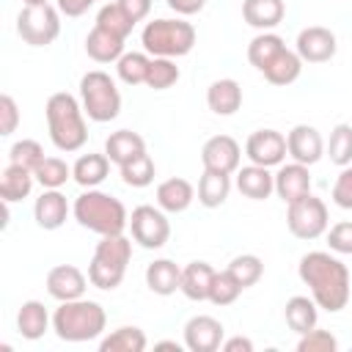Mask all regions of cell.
<instances>
[{
    "label": "cell",
    "instance_id": "obj_1",
    "mask_svg": "<svg viewBox=\"0 0 352 352\" xmlns=\"http://www.w3.org/2000/svg\"><path fill=\"white\" fill-rule=\"evenodd\" d=\"M300 280L311 289V297L319 308L327 314H338L349 302V270L346 264L327 253V250H311L297 264Z\"/></svg>",
    "mask_w": 352,
    "mask_h": 352
},
{
    "label": "cell",
    "instance_id": "obj_2",
    "mask_svg": "<svg viewBox=\"0 0 352 352\" xmlns=\"http://www.w3.org/2000/svg\"><path fill=\"white\" fill-rule=\"evenodd\" d=\"M44 116H47V129H50V140L55 143L58 151H80L88 140V126H85V110L82 104L66 94L58 91L47 99L44 104Z\"/></svg>",
    "mask_w": 352,
    "mask_h": 352
},
{
    "label": "cell",
    "instance_id": "obj_3",
    "mask_svg": "<svg viewBox=\"0 0 352 352\" xmlns=\"http://www.w3.org/2000/svg\"><path fill=\"white\" fill-rule=\"evenodd\" d=\"M72 214H74V220L82 228H88V231H94L99 236L124 234L129 228V212H126V206L116 195L102 192L96 187H91V190H85L82 195L74 198Z\"/></svg>",
    "mask_w": 352,
    "mask_h": 352
},
{
    "label": "cell",
    "instance_id": "obj_4",
    "mask_svg": "<svg viewBox=\"0 0 352 352\" xmlns=\"http://www.w3.org/2000/svg\"><path fill=\"white\" fill-rule=\"evenodd\" d=\"M107 327V314L96 300H69L60 302L52 314V330L60 341L69 344H82V341H94L104 333Z\"/></svg>",
    "mask_w": 352,
    "mask_h": 352
},
{
    "label": "cell",
    "instance_id": "obj_5",
    "mask_svg": "<svg viewBox=\"0 0 352 352\" xmlns=\"http://www.w3.org/2000/svg\"><path fill=\"white\" fill-rule=\"evenodd\" d=\"M132 258V239H126L124 234H107L96 242L94 248V258L88 264V280L91 286L102 289V292H113L121 286L124 275H126V264Z\"/></svg>",
    "mask_w": 352,
    "mask_h": 352
},
{
    "label": "cell",
    "instance_id": "obj_6",
    "mask_svg": "<svg viewBox=\"0 0 352 352\" xmlns=\"http://www.w3.org/2000/svg\"><path fill=\"white\" fill-rule=\"evenodd\" d=\"M143 50L151 58H182L195 47V28L187 19H151L140 33Z\"/></svg>",
    "mask_w": 352,
    "mask_h": 352
},
{
    "label": "cell",
    "instance_id": "obj_7",
    "mask_svg": "<svg viewBox=\"0 0 352 352\" xmlns=\"http://www.w3.org/2000/svg\"><path fill=\"white\" fill-rule=\"evenodd\" d=\"M80 104L85 110V116L96 124L113 121L121 113V94L116 88V80L102 72V69H91L80 77Z\"/></svg>",
    "mask_w": 352,
    "mask_h": 352
},
{
    "label": "cell",
    "instance_id": "obj_8",
    "mask_svg": "<svg viewBox=\"0 0 352 352\" xmlns=\"http://www.w3.org/2000/svg\"><path fill=\"white\" fill-rule=\"evenodd\" d=\"M16 33L30 47H50L60 36V11L52 3L22 6L16 14Z\"/></svg>",
    "mask_w": 352,
    "mask_h": 352
},
{
    "label": "cell",
    "instance_id": "obj_9",
    "mask_svg": "<svg viewBox=\"0 0 352 352\" xmlns=\"http://www.w3.org/2000/svg\"><path fill=\"white\" fill-rule=\"evenodd\" d=\"M286 226L292 231V236L297 239H319L322 234H327L330 226V214L322 198H316L314 192L286 204Z\"/></svg>",
    "mask_w": 352,
    "mask_h": 352
},
{
    "label": "cell",
    "instance_id": "obj_10",
    "mask_svg": "<svg viewBox=\"0 0 352 352\" xmlns=\"http://www.w3.org/2000/svg\"><path fill=\"white\" fill-rule=\"evenodd\" d=\"M129 231H132V239L140 248L160 250L170 236V223H168V217H165V212L160 206L140 204L129 214Z\"/></svg>",
    "mask_w": 352,
    "mask_h": 352
},
{
    "label": "cell",
    "instance_id": "obj_11",
    "mask_svg": "<svg viewBox=\"0 0 352 352\" xmlns=\"http://www.w3.org/2000/svg\"><path fill=\"white\" fill-rule=\"evenodd\" d=\"M336 50H338L336 33L322 25L302 28L294 41V52L302 58V63H327L336 55Z\"/></svg>",
    "mask_w": 352,
    "mask_h": 352
},
{
    "label": "cell",
    "instance_id": "obj_12",
    "mask_svg": "<svg viewBox=\"0 0 352 352\" xmlns=\"http://www.w3.org/2000/svg\"><path fill=\"white\" fill-rule=\"evenodd\" d=\"M289 154L286 148V138L278 129H256L250 132L248 143H245V157L253 165H264V168H275L283 162V157Z\"/></svg>",
    "mask_w": 352,
    "mask_h": 352
},
{
    "label": "cell",
    "instance_id": "obj_13",
    "mask_svg": "<svg viewBox=\"0 0 352 352\" xmlns=\"http://www.w3.org/2000/svg\"><path fill=\"white\" fill-rule=\"evenodd\" d=\"M201 162L204 170H217V173H236L242 162V146L231 135H214L204 143L201 148Z\"/></svg>",
    "mask_w": 352,
    "mask_h": 352
},
{
    "label": "cell",
    "instance_id": "obj_14",
    "mask_svg": "<svg viewBox=\"0 0 352 352\" xmlns=\"http://www.w3.org/2000/svg\"><path fill=\"white\" fill-rule=\"evenodd\" d=\"M223 336H226V327L220 324V319L209 314H198L184 324V346L190 352H217L223 344Z\"/></svg>",
    "mask_w": 352,
    "mask_h": 352
},
{
    "label": "cell",
    "instance_id": "obj_15",
    "mask_svg": "<svg viewBox=\"0 0 352 352\" xmlns=\"http://www.w3.org/2000/svg\"><path fill=\"white\" fill-rule=\"evenodd\" d=\"M286 148L294 162H302L308 168L324 157V140H322L319 129L311 124H294L286 135Z\"/></svg>",
    "mask_w": 352,
    "mask_h": 352
},
{
    "label": "cell",
    "instance_id": "obj_16",
    "mask_svg": "<svg viewBox=\"0 0 352 352\" xmlns=\"http://www.w3.org/2000/svg\"><path fill=\"white\" fill-rule=\"evenodd\" d=\"M47 292L50 297H55L58 302H69V300H80L85 297L88 289V278L74 267V264H58L47 272Z\"/></svg>",
    "mask_w": 352,
    "mask_h": 352
},
{
    "label": "cell",
    "instance_id": "obj_17",
    "mask_svg": "<svg viewBox=\"0 0 352 352\" xmlns=\"http://www.w3.org/2000/svg\"><path fill=\"white\" fill-rule=\"evenodd\" d=\"M275 192L283 204H292L311 192V170L302 162H280L275 173Z\"/></svg>",
    "mask_w": 352,
    "mask_h": 352
},
{
    "label": "cell",
    "instance_id": "obj_18",
    "mask_svg": "<svg viewBox=\"0 0 352 352\" xmlns=\"http://www.w3.org/2000/svg\"><path fill=\"white\" fill-rule=\"evenodd\" d=\"M33 217H36V226L44 228V231H55L66 223L69 217V201L60 190H44L36 204H33Z\"/></svg>",
    "mask_w": 352,
    "mask_h": 352
},
{
    "label": "cell",
    "instance_id": "obj_19",
    "mask_svg": "<svg viewBox=\"0 0 352 352\" xmlns=\"http://www.w3.org/2000/svg\"><path fill=\"white\" fill-rule=\"evenodd\" d=\"M236 190L250 201H267L275 192V173L264 165H245L236 170Z\"/></svg>",
    "mask_w": 352,
    "mask_h": 352
},
{
    "label": "cell",
    "instance_id": "obj_20",
    "mask_svg": "<svg viewBox=\"0 0 352 352\" xmlns=\"http://www.w3.org/2000/svg\"><path fill=\"white\" fill-rule=\"evenodd\" d=\"M214 272H217V270H214L209 261H190L187 267H182V286H179V292H182L187 300H192V302L209 300Z\"/></svg>",
    "mask_w": 352,
    "mask_h": 352
},
{
    "label": "cell",
    "instance_id": "obj_21",
    "mask_svg": "<svg viewBox=\"0 0 352 352\" xmlns=\"http://www.w3.org/2000/svg\"><path fill=\"white\" fill-rule=\"evenodd\" d=\"M206 104L214 116H234L242 107V85L231 77H220L206 88Z\"/></svg>",
    "mask_w": 352,
    "mask_h": 352
},
{
    "label": "cell",
    "instance_id": "obj_22",
    "mask_svg": "<svg viewBox=\"0 0 352 352\" xmlns=\"http://www.w3.org/2000/svg\"><path fill=\"white\" fill-rule=\"evenodd\" d=\"M192 201H195V187L187 179H182V176H173V179H165V182L157 184V206L162 212L179 214Z\"/></svg>",
    "mask_w": 352,
    "mask_h": 352
},
{
    "label": "cell",
    "instance_id": "obj_23",
    "mask_svg": "<svg viewBox=\"0 0 352 352\" xmlns=\"http://www.w3.org/2000/svg\"><path fill=\"white\" fill-rule=\"evenodd\" d=\"M286 3L283 0H245L242 19L256 30H272L283 22Z\"/></svg>",
    "mask_w": 352,
    "mask_h": 352
},
{
    "label": "cell",
    "instance_id": "obj_24",
    "mask_svg": "<svg viewBox=\"0 0 352 352\" xmlns=\"http://www.w3.org/2000/svg\"><path fill=\"white\" fill-rule=\"evenodd\" d=\"M124 41L121 36H113L110 30L94 25V30L85 36V52L96 63H116L124 55Z\"/></svg>",
    "mask_w": 352,
    "mask_h": 352
},
{
    "label": "cell",
    "instance_id": "obj_25",
    "mask_svg": "<svg viewBox=\"0 0 352 352\" xmlns=\"http://www.w3.org/2000/svg\"><path fill=\"white\" fill-rule=\"evenodd\" d=\"M50 324H52V316L47 314L44 302H38V300H25V302L19 305V311H16V330H19L22 338L38 341V338L50 330Z\"/></svg>",
    "mask_w": 352,
    "mask_h": 352
},
{
    "label": "cell",
    "instance_id": "obj_26",
    "mask_svg": "<svg viewBox=\"0 0 352 352\" xmlns=\"http://www.w3.org/2000/svg\"><path fill=\"white\" fill-rule=\"evenodd\" d=\"M104 154L110 157V162H116L121 168V165L132 162L135 157L146 154V140L132 129H118L104 140Z\"/></svg>",
    "mask_w": 352,
    "mask_h": 352
},
{
    "label": "cell",
    "instance_id": "obj_27",
    "mask_svg": "<svg viewBox=\"0 0 352 352\" xmlns=\"http://www.w3.org/2000/svg\"><path fill=\"white\" fill-rule=\"evenodd\" d=\"M146 286L160 294V297H168L173 292H179L182 286V267L170 258H157L146 267Z\"/></svg>",
    "mask_w": 352,
    "mask_h": 352
},
{
    "label": "cell",
    "instance_id": "obj_28",
    "mask_svg": "<svg viewBox=\"0 0 352 352\" xmlns=\"http://www.w3.org/2000/svg\"><path fill=\"white\" fill-rule=\"evenodd\" d=\"M107 173H110V157H107V154H94V151H88V154H80L77 162L72 165V179H74L80 187H85V190L99 187V184L107 179Z\"/></svg>",
    "mask_w": 352,
    "mask_h": 352
},
{
    "label": "cell",
    "instance_id": "obj_29",
    "mask_svg": "<svg viewBox=\"0 0 352 352\" xmlns=\"http://www.w3.org/2000/svg\"><path fill=\"white\" fill-rule=\"evenodd\" d=\"M283 316H286V324H289L297 336H302V333H308V330L316 327V322H319V305H316L314 297L294 294V297L286 300Z\"/></svg>",
    "mask_w": 352,
    "mask_h": 352
},
{
    "label": "cell",
    "instance_id": "obj_30",
    "mask_svg": "<svg viewBox=\"0 0 352 352\" xmlns=\"http://www.w3.org/2000/svg\"><path fill=\"white\" fill-rule=\"evenodd\" d=\"M33 182H36L33 170H28V168H22V165L8 162V165H6V170L0 173V198H3L6 204L25 201V198L30 195V190H33Z\"/></svg>",
    "mask_w": 352,
    "mask_h": 352
},
{
    "label": "cell",
    "instance_id": "obj_31",
    "mask_svg": "<svg viewBox=\"0 0 352 352\" xmlns=\"http://www.w3.org/2000/svg\"><path fill=\"white\" fill-rule=\"evenodd\" d=\"M198 204L206 209H217L226 204L228 192H231V176L228 173H217V170H204L198 179Z\"/></svg>",
    "mask_w": 352,
    "mask_h": 352
},
{
    "label": "cell",
    "instance_id": "obj_32",
    "mask_svg": "<svg viewBox=\"0 0 352 352\" xmlns=\"http://www.w3.org/2000/svg\"><path fill=\"white\" fill-rule=\"evenodd\" d=\"M264 74V80L267 82H272V85H292L300 74H302V58L294 52V50H280L275 58H272V63L261 72Z\"/></svg>",
    "mask_w": 352,
    "mask_h": 352
},
{
    "label": "cell",
    "instance_id": "obj_33",
    "mask_svg": "<svg viewBox=\"0 0 352 352\" xmlns=\"http://www.w3.org/2000/svg\"><path fill=\"white\" fill-rule=\"evenodd\" d=\"M280 50H286V41L278 33H272V30H261L248 44V60H250V66H256L258 72H264Z\"/></svg>",
    "mask_w": 352,
    "mask_h": 352
},
{
    "label": "cell",
    "instance_id": "obj_34",
    "mask_svg": "<svg viewBox=\"0 0 352 352\" xmlns=\"http://www.w3.org/2000/svg\"><path fill=\"white\" fill-rule=\"evenodd\" d=\"M146 344L148 341H146V333L140 327L124 324L99 341V352H143Z\"/></svg>",
    "mask_w": 352,
    "mask_h": 352
},
{
    "label": "cell",
    "instance_id": "obj_35",
    "mask_svg": "<svg viewBox=\"0 0 352 352\" xmlns=\"http://www.w3.org/2000/svg\"><path fill=\"white\" fill-rule=\"evenodd\" d=\"M148 66H151V58H148L146 52H124V55L116 60L118 80L126 82V85H146Z\"/></svg>",
    "mask_w": 352,
    "mask_h": 352
},
{
    "label": "cell",
    "instance_id": "obj_36",
    "mask_svg": "<svg viewBox=\"0 0 352 352\" xmlns=\"http://www.w3.org/2000/svg\"><path fill=\"white\" fill-rule=\"evenodd\" d=\"M324 151H327V157H330L333 165L346 168L352 162V124H336L330 129V138H327Z\"/></svg>",
    "mask_w": 352,
    "mask_h": 352
},
{
    "label": "cell",
    "instance_id": "obj_37",
    "mask_svg": "<svg viewBox=\"0 0 352 352\" xmlns=\"http://www.w3.org/2000/svg\"><path fill=\"white\" fill-rule=\"evenodd\" d=\"M33 176L44 190H60L72 179V165H66V160L60 157H44Z\"/></svg>",
    "mask_w": 352,
    "mask_h": 352
},
{
    "label": "cell",
    "instance_id": "obj_38",
    "mask_svg": "<svg viewBox=\"0 0 352 352\" xmlns=\"http://www.w3.org/2000/svg\"><path fill=\"white\" fill-rule=\"evenodd\" d=\"M226 270L239 280L242 289H250V286H256V283L261 280V275H264V261H261L256 253H242V256H234Z\"/></svg>",
    "mask_w": 352,
    "mask_h": 352
},
{
    "label": "cell",
    "instance_id": "obj_39",
    "mask_svg": "<svg viewBox=\"0 0 352 352\" xmlns=\"http://www.w3.org/2000/svg\"><path fill=\"white\" fill-rule=\"evenodd\" d=\"M118 170H121V182H124L126 187H148V184L154 182V176H157L154 160H151L148 154H140V157H135L132 162L121 165Z\"/></svg>",
    "mask_w": 352,
    "mask_h": 352
},
{
    "label": "cell",
    "instance_id": "obj_40",
    "mask_svg": "<svg viewBox=\"0 0 352 352\" xmlns=\"http://www.w3.org/2000/svg\"><path fill=\"white\" fill-rule=\"evenodd\" d=\"M96 25L104 28V30H110L113 36H121V38H126V36L132 33V28H135V22L126 16V11H124L118 3L102 6L99 14H96Z\"/></svg>",
    "mask_w": 352,
    "mask_h": 352
},
{
    "label": "cell",
    "instance_id": "obj_41",
    "mask_svg": "<svg viewBox=\"0 0 352 352\" xmlns=\"http://www.w3.org/2000/svg\"><path fill=\"white\" fill-rule=\"evenodd\" d=\"M179 77H182V72H179V66H176L173 58H151L146 85L154 88V91H165L170 85H176Z\"/></svg>",
    "mask_w": 352,
    "mask_h": 352
},
{
    "label": "cell",
    "instance_id": "obj_42",
    "mask_svg": "<svg viewBox=\"0 0 352 352\" xmlns=\"http://www.w3.org/2000/svg\"><path fill=\"white\" fill-rule=\"evenodd\" d=\"M41 160H44V148H41V143L33 140V138H22V140H16V143L8 148V162L22 165V168H28V170H36V168L41 165Z\"/></svg>",
    "mask_w": 352,
    "mask_h": 352
},
{
    "label": "cell",
    "instance_id": "obj_43",
    "mask_svg": "<svg viewBox=\"0 0 352 352\" xmlns=\"http://www.w3.org/2000/svg\"><path fill=\"white\" fill-rule=\"evenodd\" d=\"M242 292H245V289L239 286V280H236L228 270H223V272H214L212 292H209V302H214V305H231V302H236V297H239Z\"/></svg>",
    "mask_w": 352,
    "mask_h": 352
},
{
    "label": "cell",
    "instance_id": "obj_44",
    "mask_svg": "<svg viewBox=\"0 0 352 352\" xmlns=\"http://www.w3.org/2000/svg\"><path fill=\"white\" fill-rule=\"evenodd\" d=\"M338 349V341L330 330H308L300 336L297 341V352H336Z\"/></svg>",
    "mask_w": 352,
    "mask_h": 352
},
{
    "label": "cell",
    "instance_id": "obj_45",
    "mask_svg": "<svg viewBox=\"0 0 352 352\" xmlns=\"http://www.w3.org/2000/svg\"><path fill=\"white\" fill-rule=\"evenodd\" d=\"M327 248L341 256H352V220H341L327 228Z\"/></svg>",
    "mask_w": 352,
    "mask_h": 352
},
{
    "label": "cell",
    "instance_id": "obj_46",
    "mask_svg": "<svg viewBox=\"0 0 352 352\" xmlns=\"http://www.w3.org/2000/svg\"><path fill=\"white\" fill-rule=\"evenodd\" d=\"M333 204L341 206V209H352V162L346 168H341L336 184H333V192H330Z\"/></svg>",
    "mask_w": 352,
    "mask_h": 352
},
{
    "label": "cell",
    "instance_id": "obj_47",
    "mask_svg": "<svg viewBox=\"0 0 352 352\" xmlns=\"http://www.w3.org/2000/svg\"><path fill=\"white\" fill-rule=\"evenodd\" d=\"M16 126H19V107L11 94H3L0 96V135L8 138L11 132H16Z\"/></svg>",
    "mask_w": 352,
    "mask_h": 352
},
{
    "label": "cell",
    "instance_id": "obj_48",
    "mask_svg": "<svg viewBox=\"0 0 352 352\" xmlns=\"http://www.w3.org/2000/svg\"><path fill=\"white\" fill-rule=\"evenodd\" d=\"M124 11H126V16L138 25V22H143L146 16H148V11H151V3L154 0H116Z\"/></svg>",
    "mask_w": 352,
    "mask_h": 352
},
{
    "label": "cell",
    "instance_id": "obj_49",
    "mask_svg": "<svg viewBox=\"0 0 352 352\" xmlns=\"http://www.w3.org/2000/svg\"><path fill=\"white\" fill-rule=\"evenodd\" d=\"M165 3H168V8L176 11L179 16H192V14L204 11V6H206V0H165Z\"/></svg>",
    "mask_w": 352,
    "mask_h": 352
},
{
    "label": "cell",
    "instance_id": "obj_50",
    "mask_svg": "<svg viewBox=\"0 0 352 352\" xmlns=\"http://www.w3.org/2000/svg\"><path fill=\"white\" fill-rule=\"evenodd\" d=\"M96 0H58V11L66 16H82Z\"/></svg>",
    "mask_w": 352,
    "mask_h": 352
},
{
    "label": "cell",
    "instance_id": "obj_51",
    "mask_svg": "<svg viewBox=\"0 0 352 352\" xmlns=\"http://www.w3.org/2000/svg\"><path fill=\"white\" fill-rule=\"evenodd\" d=\"M220 349H223V352H253V341L245 338V336H234V338L223 341Z\"/></svg>",
    "mask_w": 352,
    "mask_h": 352
},
{
    "label": "cell",
    "instance_id": "obj_52",
    "mask_svg": "<svg viewBox=\"0 0 352 352\" xmlns=\"http://www.w3.org/2000/svg\"><path fill=\"white\" fill-rule=\"evenodd\" d=\"M154 349H176V352H179L182 346H179L176 341H157V344H154Z\"/></svg>",
    "mask_w": 352,
    "mask_h": 352
},
{
    "label": "cell",
    "instance_id": "obj_53",
    "mask_svg": "<svg viewBox=\"0 0 352 352\" xmlns=\"http://www.w3.org/2000/svg\"><path fill=\"white\" fill-rule=\"evenodd\" d=\"M44 3H50V0H22V6H44Z\"/></svg>",
    "mask_w": 352,
    "mask_h": 352
}]
</instances>
